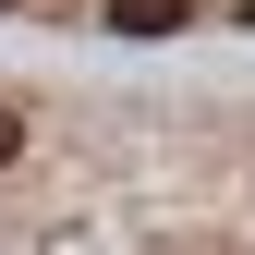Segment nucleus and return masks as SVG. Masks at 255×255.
Wrapping results in <instances>:
<instances>
[{
    "label": "nucleus",
    "instance_id": "3",
    "mask_svg": "<svg viewBox=\"0 0 255 255\" xmlns=\"http://www.w3.org/2000/svg\"><path fill=\"white\" fill-rule=\"evenodd\" d=\"M231 12H243V24H255V0H231Z\"/></svg>",
    "mask_w": 255,
    "mask_h": 255
},
{
    "label": "nucleus",
    "instance_id": "1",
    "mask_svg": "<svg viewBox=\"0 0 255 255\" xmlns=\"http://www.w3.org/2000/svg\"><path fill=\"white\" fill-rule=\"evenodd\" d=\"M195 12H207V0H98V24H110V37H182Z\"/></svg>",
    "mask_w": 255,
    "mask_h": 255
},
{
    "label": "nucleus",
    "instance_id": "2",
    "mask_svg": "<svg viewBox=\"0 0 255 255\" xmlns=\"http://www.w3.org/2000/svg\"><path fill=\"white\" fill-rule=\"evenodd\" d=\"M12 158H24V110L0 98V170H12Z\"/></svg>",
    "mask_w": 255,
    "mask_h": 255
}]
</instances>
